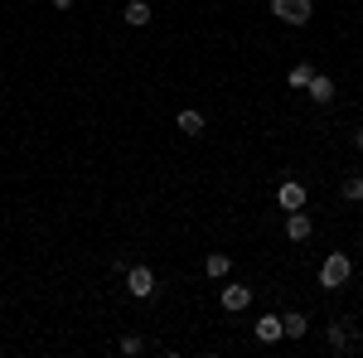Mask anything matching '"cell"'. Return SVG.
<instances>
[{"mask_svg": "<svg viewBox=\"0 0 363 358\" xmlns=\"http://www.w3.org/2000/svg\"><path fill=\"white\" fill-rule=\"evenodd\" d=\"M349 276H354V262H349V252H330V257L320 262V286H325V291H339V286H349Z\"/></svg>", "mask_w": 363, "mask_h": 358, "instance_id": "6da1fadb", "label": "cell"}, {"mask_svg": "<svg viewBox=\"0 0 363 358\" xmlns=\"http://www.w3.org/2000/svg\"><path fill=\"white\" fill-rule=\"evenodd\" d=\"M272 15H277L281 25L301 29V25H310V15H315V5H310V0H272Z\"/></svg>", "mask_w": 363, "mask_h": 358, "instance_id": "7a4b0ae2", "label": "cell"}, {"mask_svg": "<svg viewBox=\"0 0 363 358\" xmlns=\"http://www.w3.org/2000/svg\"><path fill=\"white\" fill-rule=\"evenodd\" d=\"M160 291V281L150 267H126V296H136V301H150Z\"/></svg>", "mask_w": 363, "mask_h": 358, "instance_id": "3957f363", "label": "cell"}, {"mask_svg": "<svg viewBox=\"0 0 363 358\" xmlns=\"http://www.w3.org/2000/svg\"><path fill=\"white\" fill-rule=\"evenodd\" d=\"M310 233H315L310 213L306 208H291V213H286V237H291V242H310Z\"/></svg>", "mask_w": 363, "mask_h": 358, "instance_id": "277c9868", "label": "cell"}, {"mask_svg": "<svg viewBox=\"0 0 363 358\" xmlns=\"http://www.w3.org/2000/svg\"><path fill=\"white\" fill-rule=\"evenodd\" d=\"M218 305H223L228 315L247 310V305H252V286H223V291H218Z\"/></svg>", "mask_w": 363, "mask_h": 358, "instance_id": "5b68a950", "label": "cell"}, {"mask_svg": "<svg viewBox=\"0 0 363 358\" xmlns=\"http://www.w3.org/2000/svg\"><path fill=\"white\" fill-rule=\"evenodd\" d=\"M306 184H296V179H286V184H281L277 189V208H286V213H291V208H306Z\"/></svg>", "mask_w": 363, "mask_h": 358, "instance_id": "8992f818", "label": "cell"}, {"mask_svg": "<svg viewBox=\"0 0 363 358\" xmlns=\"http://www.w3.org/2000/svg\"><path fill=\"white\" fill-rule=\"evenodd\" d=\"M252 339H257V344H277V339H286V330H281V315H262V320L252 325Z\"/></svg>", "mask_w": 363, "mask_h": 358, "instance_id": "52a82bcc", "label": "cell"}, {"mask_svg": "<svg viewBox=\"0 0 363 358\" xmlns=\"http://www.w3.org/2000/svg\"><path fill=\"white\" fill-rule=\"evenodd\" d=\"M306 92H310V102H315V107H330V102H335V83H330L325 73H315V78L306 83Z\"/></svg>", "mask_w": 363, "mask_h": 358, "instance_id": "ba28073f", "label": "cell"}, {"mask_svg": "<svg viewBox=\"0 0 363 358\" xmlns=\"http://www.w3.org/2000/svg\"><path fill=\"white\" fill-rule=\"evenodd\" d=\"M121 20H126L131 29H145L150 20H155V10H150V0H131V5L121 10Z\"/></svg>", "mask_w": 363, "mask_h": 358, "instance_id": "9c48e42d", "label": "cell"}, {"mask_svg": "<svg viewBox=\"0 0 363 358\" xmlns=\"http://www.w3.org/2000/svg\"><path fill=\"white\" fill-rule=\"evenodd\" d=\"M281 330H286V339H306V334H310V320L301 315V310H286V315H281Z\"/></svg>", "mask_w": 363, "mask_h": 358, "instance_id": "30bf717a", "label": "cell"}, {"mask_svg": "<svg viewBox=\"0 0 363 358\" xmlns=\"http://www.w3.org/2000/svg\"><path fill=\"white\" fill-rule=\"evenodd\" d=\"M344 325H349V320H335V325L325 330V344H330L335 354H349V330H344Z\"/></svg>", "mask_w": 363, "mask_h": 358, "instance_id": "8fae6325", "label": "cell"}, {"mask_svg": "<svg viewBox=\"0 0 363 358\" xmlns=\"http://www.w3.org/2000/svg\"><path fill=\"white\" fill-rule=\"evenodd\" d=\"M203 126H208V121H203V111H194V107L179 111V131H184V136H203Z\"/></svg>", "mask_w": 363, "mask_h": 358, "instance_id": "7c38bea8", "label": "cell"}, {"mask_svg": "<svg viewBox=\"0 0 363 358\" xmlns=\"http://www.w3.org/2000/svg\"><path fill=\"white\" fill-rule=\"evenodd\" d=\"M203 272L213 276V281H223V276L233 272V257H228V252H208V262H203Z\"/></svg>", "mask_w": 363, "mask_h": 358, "instance_id": "4fadbf2b", "label": "cell"}, {"mask_svg": "<svg viewBox=\"0 0 363 358\" xmlns=\"http://www.w3.org/2000/svg\"><path fill=\"white\" fill-rule=\"evenodd\" d=\"M310 78H315V68H310V63H296V68L286 73V83L296 87V92H306V83H310Z\"/></svg>", "mask_w": 363, "mask_h": 358, "instance_id": "5bb4252c", "label": "cell"}, {"mask_svg": "<svg viewBox=\"0 0 363 358\" xmlns=\"http://www.w3.org/2000/svg\"><path fill=\"white\" fill-rule=\"evenodd\" d=\"M344 198H349V203H363V174H349V179H344Z\"/></svg>", "mask_w": 363, "mask_h": 358, "instance_id": "9a60e30c", "label": "cell"}, {"mask_svg": "<svg viewBox=\"0 0 363 358\" xmlns=\"http://www.w3.org/2000/svg\"><path fill=\"white\" fill-rule=\"evenodd\" d=\"M116 349H121V354H126V358H136L140 349H145V339H140V334H126V339H121Z\"/></svg>", "mask_w": 363, "mask_h": 358, "instance_id": "2e32d148", "label": "cell"}, {"mask_svg": "<svg viewBox=\"0 0 363 358\" xmlns=\"http://www.w3.org/2000/svg\"><path fill=\"white\" fill-rule=\"evenodd\" d=\"M49 5H54V10H73V0H49Z\"/></svg>", "mask_w": 363, "mask_h": 358, "instance_id": "e0dca14e", "label": "cell"}, {"mask_svg": "<svg viewBox=\"0 0 363 358\" xmlns=\"http://www.w3.org/2000/svg\"><path fill=\"white\" fill-rule=\"evenodd\" d=\"M354 145H359V150H363V126H359V131H354Z\"/></svg>", "mask_w": 363, "mask_h": 358, "instance_id": "ac0fdd59", "label": "cell"}]
</instances>
